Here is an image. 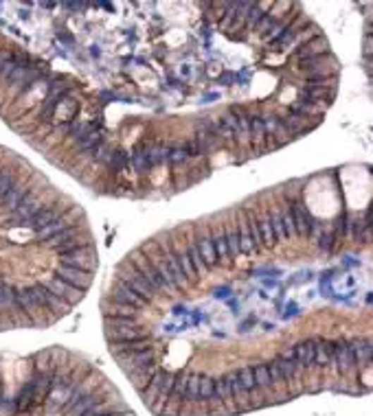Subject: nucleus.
<instances>
[{
	"label": "nucleus",
	"mask_w": 373,
	"mask_h": 416,
	"mask_svg": "<svg viewBox=\"0 0 373 416\" xmlns=\"http://www.w3.org/2000/svg\"><path fill=\"white\" fill-rule=\"evenodd\" d=\"M288 210L292 215V222H294V230H297V237H314V234H319L323 230L321 224L307 213V208H303L301 202H294Z\"/></svg>",
	"instance_id": "nucleus-1"
},
{
	"label": "nucleus",
	"mask_w": 373,
	"mask_h": 416,
	"mask_svg": "<svg viewBox=\"0 0 373 416\" xmlns=\"http://www.w3.org/2000/svg\"><path fill=\"white\" fill-rule=\"evenodd\" d=\"M193 230H195V246H198L202 263L207 270H213L215 265H218V259H215V250H213V241H211V228H209V224H198Z\"/></svg>",
	"instance_id": "nucleus-2"
},
{
	"label": "nucleus",
	"mask_w": 373,
	"mask_h": 416,
	"mask_svg": "<svg viewBox=\"0 0 373 416\" xmlns=\"http://www.w3.org/2000/svg\"><path fill=\"white\" fill-rule=\"evenodd\" d=\"M55 276L60 281H64L66 285L75 287V289H82V291H88L90 283H92V274L90 272H84V270H75V267H66L62 263H57L55 267Z\"/></svg>",
	"instance_id": "nucleus-3"
},
{
	"label": "nucleus",
	"mask_w": 373,
	"mask_h": 416,
	"mask_svg": "<svg viewBox=\"0 0 373 416\" xmlns=\"http://www.w3.org/2000/svg\"><path fill=\"white\" fill-rule=\"evenodd\" d=\"M106 303H110V305H119V307H134V309H143V301L136 296L128 285H123L121 281H116L114 283V287H112V291H110V296H108V301Z\"/></svg>",
	"instance_id": "nucleus-4"
},
{
	"label": "nucleus",
	"mask_w": 373,
	"mask_h": 416,
	"mask_svg": "<svg viewBox=\"0 0 373 416\" xmlns=\"http://www.w3.org/2000/svg\"><path fill=\"white\" fill-rule=\"evenodd\" d=\"M42 285H44L51 294H55V296H60V298H64L71 307H75L77 303H80V301L84 298V294H86V291H82V289H75V287L66 285L64 281L57 279V276H51V279H47Z\"/></svg>",
	"instance_id": "nucleus-5"
},
{
	"label": "nucleus",
	"mask_w": 373,
	"mask_h": 416,
	"mask_svg": "<svg viewBox=\"0 0 373 416\" xmlns=\"http://www.w3.org/2000/svg\"><path fill=\"white\" fill-rule=\"evenodd\" d=\"M211 228V241H213V250H215V259H218V263H222L224 267H231L233 265V259L228 254V246H226V232H224V224H215V226H209Z\"/></svg>",
	"instance_id": "nucleus-6"
},
{
	"label": "nucleus",
	"mask_w": 373,
	"mask_h": 416,
	"mask_svg": "<svg viewBox=\"0 0 373 416\" xmlns=\"http://www.w3.org/2000/svg\"><path fill=\"white\" fill-rule=\"evenodd\" d=\"M123 372L128 374V379L134 384V388L143 392L147 388V384L152 382V377L156 374V370H159V366L156 364H149V366H121Z\"/></svg>",
	"instance_id": "nucleus-7"
},
{
	"label": "nucleus",
	"mask_w": 373,
	"mask_h": 416,
	"mask_svg": "<svg viewBox=\"0 0 373 416\" xmlns=\"http://www.w3.org/2000/svg\"><path fill=\"white\" fill-rule=\"evenodd\" d=\"M62 213H64V210H60L57 206H44L40 213H35V215L31 217V220L25 224V228H29L33 234H40V232H42L44 228H49Z\"/></svg>",
	"instance_id": "nucleus-8"
},
{
	"label": "nucleus",
	"mask_w": 373,
	"mask_h": 416,
	"mask_svg": "<svg viewBox=\"0 0 373 416\" xmlns=\"http://www.w3.org/2000/svg\"><path fill=\"white\" fill-rule=\"evenodd\" d=\"M235 226H238V237H240V254H252L257 252V244H255L252 234H250V228H248V220H246V210H238V222H235Z\"/></svg>",
	"instance_id": "nucleus-9"
},
{
	"label": "nucleus",
	"mask_w": 373,
	"mask_h": 416,
	"mask_svg": "<svg viewBox=\"0 0 373 416\" xmlns=\"http://www.w3.org/2000/svg\"><path fill=\"white\" fill-rule=\"evenodd\" d=\"M331 364L336 366L338 372H347L351 370L356 364V358H353V351L349 346V342H334V358Z\"/></svg>",
	"instance_id": "nucleus-10"
},
{
	"label": "nucleus",
	"mask_w": 373,
	"mask_h": 416,
	"mask_svg": "<svg viewBox=\"0 0 373 416\" xmlns=\"http://www.w3.org/2000/svg\"><path fill=\"white\" fill-rule=\"evenodd\" d=\"M334 358V342L323 340V338H314V366L327 368Z\"/></svg>",
	"instance_id": "nucleus-11"
},
{
	"label": "nucleus",
	"mask_w": 373,
	"mask_h": 416,
	"mask_svg": "<svg viewBox=\"0 0 373 416\" xmlns=\"http://www.w3.org/2000/svg\"><path fill=\"white\" fill-rule=\"evenodd\" d=\"M294 351V362H297L303 370L314 366V340H303L292 346Z\"/></svg>",
	"instance_id": "nucleus-12"
},
{
	"label": "nucleus",
	"mask_w": 373,
	"mask_h": 416,
	"mask_svg": "<svg viewBox=\"0 0 373 416\" xmlns=\"http://www.w3.org/2000/svg\"><path fill=\"white\" fill-rule=\"evenodd\" d=\"M29 193V184H25V182H18L5 197H3V202H0V206H3L7 213H13L16 208H18V204L23 202V197Z\"/></svg>",
	"instance_id": "nucleus-13"
},
{
	"label": "nucleus",
	"mask_w": 373,
	"mask_h": 416,
	"mask_svg": "<svg viewBox=\"0 0 373 416\" xmlns=\"http://www.w3.org/2000/svg\"><path fill=\"white\" fill-rule=\"evenodd\" d=\"M255 222H257V230H259L262 248H272V246H277V239H274V232H272L270 222H268V215L255 213Z\"/></svg>",
	"instance_id": "nucleus-14"
},
{
	"label": "nucleus",
	"mask_w": 373,
	"mask_h": 416,
	"mask_svg": "<svg viewBox=\"0 0 373 416\" xmlns=\"http://www.w3.org/2000/svg\"><path fill=\"white\" fill-rule=\"evenodd\" d=\"M351 351H353V358H356V364H371V353H373V346H371V340H351L349 342Z\"/></svg>",
	"instance_id": "nucleus-15"
},
{
	"label": "nucleus",
	"mask_w": 373,
	"mask_h": 416,
	"mask_svg": "<svg viewBox=\"0 0 373 416\" xmlns=\"http://www.w3.org/2000/svg\"><path fill=\"white\" fill-rule=\"evenodd\" d=\"M268 44H270V46H274L277 51H286V49H290V46H299L297 31H292L290 27H286L277 37H272Z\"/></svg>",
	"instance_id": "nucleus-16"
},
{
	"label": "nucleus",
	"mask_w": 373,
	"mask_h": 416,
	"mask_svg": "<svg viewBox=\"0 0 373 416\" xmlns=\"http://www.w3.org/2000/svg\"><path fill=\"white\" fill-rule=\"evenodd\" d=\"M274 362H277V366H279V370H281V377H283V382H286L288 386L301 377V370H303V368H301L297 362H288V360H281V358H277Z\"/></svg>",
	"instance_id": "nucleus-17"
},
{
	"label": "nucleus",
	"mask_w": 373,
	"mask_h": 416,
	"mask_svg": "<svg viewBox=\"0 0 373 416\" xmlns=\"http://www.w3.org/2000/svg\"><path fill=\"white\" fill-rule=\"evenodd\" d=\"M235 374H238V379L242 384V388L246 390V394H255V392H262L257 388V384H255V374H252V366H242L240 370H235ZM264 394V392H262ZM266 397V394H264Z\"/></svg>",
	"instance_id": "nucleus-18"
},
{
	"label": "nucleus",
	"mask_w": 373,
	"mask_h": 416,
	"mask_svg": "<svg viewBox=\"0 0 373 416\" xmlns=\"http://www.w3.org/2000/svg\"><path fill=\"white\" fill-rule=\"evenodd\" d=\"M181 250L185 252V256L189 259V263L193 265V270L198 272V276H200L207 267H204V263H202V256H200V252H198V246H195V241H187Z\"/></svg>",
	"instance_id": "nucleus-19"
},
{
	"label": "nucleus",
	"mask_w": 373,
	"mask_h": 416,
	"mask_svg": "<svg viewBox=\"0 0 373 416\" xmlns=\"http://www.w3.org/2000/svg\"><path fill=\"white\" fill-rule=\"evenodd\" d=\"M252 374H255V384H257V388H259L264 394H268V392H272V390H274V386H272V382H270V374H268L266 364L252 366Z\"/></svg>",
	"instance_id": "nucleus-20"
},
{
	"label": "nucleus",
	"mask_w": 373,
	"mask_h": 416,
	"mask_svg": "<svg viewBox=\"0 0 373 416\" xmlns=\"http://www.w3.org/2000/svg\"><path fill=\"white\" fill-rule=\"evenodd\" d=\"M102 401H104V399L99 397V394H97V390H92V392H90V394H86V397H84L80 403H77L68 414H71V416H84L90 408H94L97 403H102Z\"/></svg>",
	"instance_id": "nucleus-21"
},
{
	"label": "nucleus",
	"mask_w": 373,
	"mask_h": 416,
	"mask_svg": "<svg viewBox=\"0 0 373 416\" xmlns=\"http://www.w3.org/2000/svg\"><path fill=\"white\" fill-rule=\"evenodd\" d=\"M266 215H268L270 228H272V232H274V239H277V244L283 241V239H286V232H283V222H281V210H279V208H270Z\"/></svg>",
	"instance_id": "nucleus-22"
},
{
	"label": "nucleus",
	"mask_w": 373,
	"mask_h": 416,
	"mask_svg": "<svg viewBox=\"0 0 373 416\" xmlns=\"http://www.w3.org/2000/svg\"><path fill=\"white\" fill-rule=\"evenodd\" d=\"M224 232H226V246H228V254L231 259H238L240 254V237H238V226H231V224H224Z\"/></svg>",
	"instance_id": "nucleus-23"
},
{
	"label": "nucleus",
	"mask_w": 373,
	"mask_h": 416,
	"mask_svg": "<svg viewBox=\"0 0 373 416\" xmlns=\"http://www.w3.org/2000/svg\"><path fill=\"white\" fill-rule=\"evenodd\" d=\"M336 246H338V232L336 230H321L319 232V248L323 252L331 254Z\"/></svg>",
	"instance_id": "nucleus-24"
},
{
	"label": "nucleus",
	"mask_w": 373,
	"mask_h": 416,
	"mask_svg": "<svg viewBox=\"0 0 373 416\" xmlns=\"http://www.w3.org/2000/svg\"><path fill=\"white\" fill-rule=\"evenodd\" d=\"M200 372H191L189 382H187V390H185V403H195L198 401V388H200Z\"/></svg>",
	"instance_id": "nucleus-25"
},
{
	"label": "nucleus",
	"mask_w": 373,
	"mask_h": 416,
	"mask_svg": "<svg viewBox=\"0 0 373 416\" xmlns=\"http://www.w3.org/2000/svg\"><path fill=\"white\" fill-rule=\"evenodd\" d=\"M130 165V156L126 151H112L110 153V160H108V169H114V171H121Z\"/></svg>",
	"instance_id": "nucleus-26"
},
{
	"label": "nucleus",
	"mask_w": 373,
	"mask_h": 416,
	"mask_svg": "<svg viewBox=\"0 0 373 416\" xmlns=\"http://www.w3.org/2000/svg\"><path fill=\"white\" fill-rule=\"evenodd\" d=\"M213 377H209V374H202L200 377V388H198V401H207L213 397Z\"/></svg>",
	"instance_id": "nucleus-27"
},
{
	"label": "nucleus",
	"mask_w": 373,
	"mask_h": 416,
	"mask_svg": "<svg viewBox=\"0 0 373 416\" xmlns=\"http://www.w3.org/2000/svg\"><path fill=\"white\" fill-rule=\"evenodd\" d=\"M191 158L187 156V151L183 149V145H169V158L167 163L171 165H183V163H189Z\"/></svg>",
	"instance_id": "nucleus-28"
},
{
	"label": "nucleus",
	"mask_w": 373,
	"mask_h": 416,
	"mask_svg": "<svg viewBox=\"0 0 373 416\" xmlns=\"http://www.w3.org/2000/svg\"><path fill=\"white\" fill-rule=\"evenodd\" d=\"M266 368H268V374H270V382H272V386L277 388V386H283L286 382H283V377H281V370H279V366H277V362H268L266 364Z\"/></svg>",
	"instance_id": "nucleus-29"
},
{
	"label": "nucleus",
	"mask_w": 373,
	"mask_h": 416,
	"mask_svg": "<svg viewBox=\"0 0 373 416\" xmlns=\"http://www.w3.org/2000/svg\"><path fill=\"white\" fill-rule=\"evenodd\" d=\"M281 222H283V232H286V239H294V237H297V230H294V222H292V215H290V210H281Z\"/></svg>",
	"instance_id": "nucleus-30"
}]
</instances>
